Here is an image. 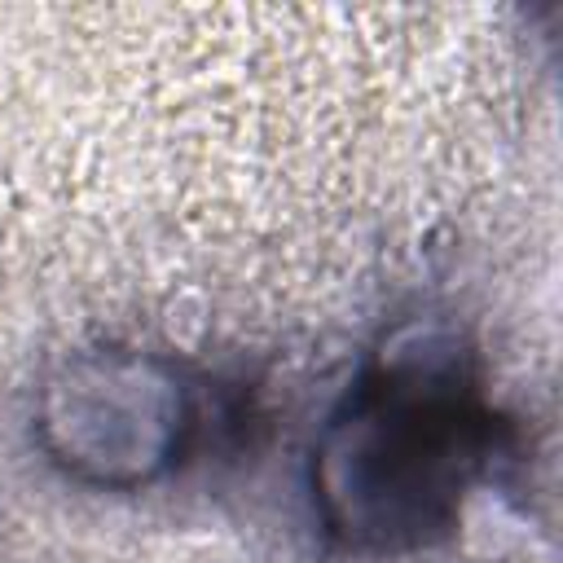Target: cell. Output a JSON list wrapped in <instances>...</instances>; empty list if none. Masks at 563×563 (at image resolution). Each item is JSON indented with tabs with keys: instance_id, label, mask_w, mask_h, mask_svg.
I'll return each instance as SVG.
<instances>
[{
	"instance_id": "obj_1",
	"label": "cell",
	"mask_w": 563,
	"mask_h": 563,
	"mask_svg": "<svg viewBox=\"0 0 563 563\" xmlns=\"http://www.w3.org/2000/svg\"><path fill=\"white\" fill-rule=\"evenodd\" d=\"M493 453L466 352L444 334H396L312 444V506L347 550H418L457 528Z\"/></svg>"
},
{
	"instance_id": "obj_2",
	"label": "cell",
	"mask_w": 563,
	"mask_h": 563,
	"mask_svg": "<svg viewBox=\"0 0 563 563\" xmlns=\"http://www.w3.org/2000/svg\"><path fill=\"white\" fill-rule=\"evenodd\" d=\"M189 431L180 378L145 352H75L35 405L40 449L75 479L97 488H141L158 479Z\"/></svg>"
}]
</instances>
